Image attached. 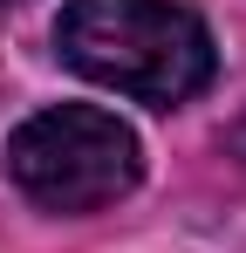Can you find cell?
Masks as SVG:
<instances>
[{
  "instance_id": "4",
  "label": "cell",
  "mask_w": 246,
  "mask_h": 253,
  "mask_svg": "<svg viewBox=\"0 0 246 253\" xmlns=\"http://www.w3.org/2000/svg\"><path fill=\"white\" fill-rule=\"evenodd\" d=\"M0 7H7V0H0Z\"/></svg>"
},
{
  "instance_id": "2",
  "label": "cell",
  "mask_w": 246,
  "mask_h": 253,
  "mask_svg": "<svg viewBox=\"0 0 246 253\" xmlns=\"http://www.w3.org/2000/svg\"><path fill=\"white\" fill-rule=\"evenodd\" d=\"M7 178L28 206L76 219V212L117 206L144 178V144L123 117L96 103H55L7 137Z\"/></svg>"
},
{
  "instance_id": "3",
  "label": "cell",
  "mask_w": 246,
  "mask_h": 253,
  "mask_svg": "<svg viewBox=\"0 0 246 253\" xmlns=\"http://www.w3.org/2000/svg\"><path fill=\"white\" fill-rule=\"evenodd\" d=\"M233 158H240V165H246V117H240V124H233Z\"/></svg>"
},
{
  "instance_id": "1",
  "label": "cell",
  "mask_w": 246,
  "mask_h": 253,
  "mask_svg": "<svg viewBox=\"0 0 246 253\" xmlns=\"http://www.w3.org/2000/svg\"><path fill=\"white\" fill-rule=\"evenodd\" d=\"M62 62L130 103L178 110L212 83V35L178 0H69L55 21Z\"/></svg>"
}]
</instances>
